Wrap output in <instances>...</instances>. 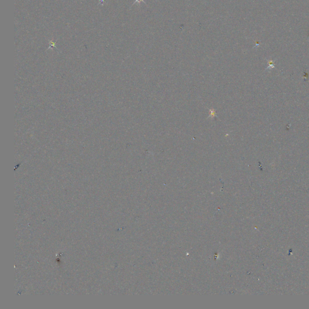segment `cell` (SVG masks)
I'll list each match as a JSON object with an SVG mask.
<instances>
[{
	"mask_svg": "<svg viewBox=\"0 0 309 309\" xmlns=\"http://www.w3.org/2000/svg\"><path fill=\"white\" fill-rule=\"evenodd\" d=\"M141 2H143V3H144L145 4H146V5H147L146 3L144 1V0H135V2L132 4V6H133V5H134V4H135V3H140Z\"/></svg>",
	"mask_w": 309,
	"mask_h": 309,
	"instance_id": "1",
	"label": "cell"
}]
</instances>
